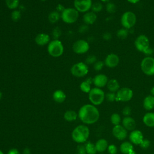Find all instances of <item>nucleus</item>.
Returning <instances> with one entry per match:
<instances>
[{"label": "nucleus", "mask_w": 154, "mask_h": 154, "mask_svg": "<svg viewBox=\"0 0 154 154\" xmlns=\"http://www.w3.org/2000/svg\"><path fill=\"white\" fill-rule=\"evenodd\" d=\"M97 61V58L94 55H88L86 59L85 63L88 65V64H94Z\"/></svg>", "instance_id": "nucleus-37"}, {"label": "nucleus", "mask_w": 154, "mask_h": 154, "mask_svg": "<svg viewBox=\"0 0 154 154\" xmlns=\"http://www.w3.org/2000/svg\"><path fill=\"white\" fill-rule=\"evenodd\" d=\"M5 5L10 10H16L19 7V0H5Z\"/></svg>", "instance_id": "nucleus-30"}, {"label": "nucleus", "mask_w": 154, "mask_h": 154, "mask_svg": "<svg viewBox=\"0 0 154 154\" xmlns=\"http://www.w3.org/2000/svg\"><path fill=\"white\" fill-rule=\"evenodd\" d=\"M113 136L119 140H125L128 135V131L121 125L114 126L112 129Z\"/></svg>", "instance_id": "nucleus-13"}, {"label": "nucleus", "mask_w": 154, "mask_h": 154, "mask_svg": "<svg viewBox=\"0 0 154 154\" xmlns=\"http://www.w3.org/2000/svg\"><path fill=\"white\" fill-rule=\"evenodd\" d=\"M76 154H87L84 145L79 144L76 147Z\"/></svg>", "instance_id": "nucleus-43"}, {"label": "nucleus", "mask_w": 154, "mask_h": 154, "mask_svg": "<svg viewBox=\"0 0 154 154\" xmlns=\"http://www.w3.org/2000/svg\"><path fill=\"white\" fill-rule=\"evenodd\" d=\"M107 150L109 154H117V147L114 144L108 145Z\"/></svg>", "instance_id": "nucleus-40"}, {"label": "nucleus", "mask_w": 154, "mask_h": 154, "mask_svg": "<svg viewBox=\"0 0 154 154\" xmlns=\"http://www.w3.org/2000/svg\"><path fill=\"white\" fill-rule=\"evenodd\" d=\"M108 76L103 73H99L96 75L93 78V83L96 87L102 88L106 85L108 81Z\"/></svg>", "instance_id": "nucleus-15"}, {"label": "nucleus", "mask_w": 154, "mask_h": 154, "mask_svg": "<svg viewBox=\"0 0 154 154\" xmlns=\"http://www.w3.org/2000/svg\"><path fill=\"white\" fill-rule=\"evenodd\" d=\"M143 122L148 127H154V112H148L146 113L143 117Z\"/></svg>", "instance_id": "nucleus-21"}, {"label": "nucleus", "mask_w": 154, "mask_h": 154, "mask_svg": "<svg viewBox=\"0 0 154 154\" xmlns=\"http://www.w3.org/2000/svg\"><path fill=\"white\" fill-rule=\"evenodd\" d=\"M143 106L146 110H152L154 108V96L151 94L146 96L143 102Z\"/></svg>", "instance_id": "nucleus-20"}, {"label": "nucleus", "mask_w": 154, "mask_h": 154, "mask_svg": "<svg viewBox=\"0 0 154 154\" xmlns=\"http://www.w3.org/2000/svg\"><path fill=\"white\" fill-rule=\"evenodd\" d=\"M106 87L109 91L114 93H116L120 88L119 81L114 78L110 79L108 80V83L106 84Z\"/></svg>", "instance_id": "nucleus-23"}, {"label": "nucleus", "mask_w": 154, "mask_h": 154, "mask_svg": "<svg viewBox=\"0 0 154 154\" xmlns=\"http://www.w3.org/2000/svg\"><path fill=\"white\" fill-rule=\"evenodd\" d=\"M120 150L123 154H131L134 151L133 144L130 141H124L120 144Z\"/></svg>", "instance_id": "nucleus-22"}, {"label": "nucleus", "mask_w": 154, "mask_h": 154, "mask_svg": "<svg viewBox=\"0 0 154 154\" xmlns=\"http://www.w3.org/2000/svg\"><path fill=\"white\" fill-rule=\"evenodd\" d=\"M122 126L127 131H132L135 129L136 122L135 119L131 116L125 117L122 120Z\"/></svg>", "instance_id": "nucleus-17"}, {"label": "nucleus", "mask_w": 154, "mask_h": 154, "mask_svg": "<svg viewBox=\"0 0 154 154\" xmlns=\"http://www.w3.org/2000/svg\"><path fill=\"white\" fill-rule=\"evenodd\" d=\"M2 92L0 91V100L2 99Z\"/></svg>", "instance_id": "nucleus-52"}, {"label": "nucleus", "mask_w": 154, "mask_h": 154, "mask_svg": "<svg viewBox=\"0 0 154 154\" xmlns=\"http://www.w3.org/2000/svg\"><path fill=\"white\" fill-rule=\"evenodd\" d=\"M90 49V45L87 41L84 39L76 40L73 45L72 49L77 54H84L88 52Z\"/></svg>", "instance_id": "nucleus-11"}, {"label": "nucleus", "mask_w": 154, "mask_h": 154, "mask_svg": "<svg viewBox=\"0 0 154 154\" xmlns=\"http://www.w3.org/2000/svg\"><path fill=\"white\" fill-rule=\"evenodd\" d=\"M134 93L129 87H122L116 92L117 102H128L133 97Z\"/></svg>", "instance_id": "nucleus-10"}, {"label": "nucleus", "mask_w": 154, "mask_h": 154, "mask_svg": "<svg viewBox=\"0 0 154 154\" xmlns=\"http://www.w3.org/2000/svg\"><path fill=\"white\" fill-rule=\"evenodd\" d=\"M129 138L130 142L135 145H140L141 141L144 139V136L143 133L137 129H135L131 132Z\"/></svg>", "instance_id": "nucleus-16"}, {"label": "nucleus", "mask_w": 154, "mask_h": 154, "mask_svg": "<svg viewBox=\"0 0 154 154\" xmlns=\"http://www.w3.org/2000/svg\"><path fill=\"white\" fill-rule=\"evenodd\" d=\"M50 36L46 33H39L35 37V42L38 46H45L50 42Z\"/></svg>", "instance_id": "nucleus-18"}, {"label": "nucleus", "mask_w": 154, "mask_h": 154, "mask_svg": "<svg viewBox=\"0 0 154 154\" xmlns=\"http://www.w3.org/2000/svg\"><path fill=\"white\" fill-rule=\"evenodd\" d=\"M64 119L67 122H73L76 120L78 117V114L73 110H67L64 114Z\"/></svg>", "instance_id": "nucleus-27"}, {"label": "nucleus", "mask_w": 154, "mask_h": 154, "mask_svg": "<svg viewBox=\"0 0 154 154\" xmlns=\"http://www.w3.org/2000/svg\"><path fill=\"white\" fill-rule=\"evenodd\" d=\"M117 36L120 39H125L128 37L129 34V31L128 29H126L125 28L119 29L117 31Z\"/></svg>", "instance_id": "nucleus-32"}, {"label": "nucleus", "mask_w": 154, "mask_h": 154, "mask_svg": "<svg viewBox=\"0 0 154 154\" xmlns=\"http://www.w3.org/2000/svg\"><path fill=\"white\" fill-rule=\"evenodd\" d=\"M131 154H137V153L135 152V150H134V152H132Z\"/></svg>", "instance_id": "nucleus-53"}, {"label": "nucleus", "mask_w": 154, "mask_h": 154, "mask_svg": "<svg viewBox=\"0 0 154 154\" xmlns=\"http://www.w3.org/2000/svg\"><path fill=\"white\" fill-rule=\"evenodd\" d=\"M52 98L57 103H63L66 100V95L63 90H57L53 93Z\"/></svg>", "instance_id": "nucleus-24"}, {"label": "nucleus", "mask_w": 154, "mask_h": 154, "mask_svg": "<svg viewBox=\"0 0 154 154\" xmlns=\"http://www.w3.org/2000/svg\"><path fill=\"white\" fill-rule=\"evenodd\" d=\"M66 8L62 4H58L56 7V11L59 13H62Z\"/></svg>", "instance_id": "nucleus-47"}, {"label": "nucleus", "mask_w": 154, "mask_h": 154, "mask_svg": "<svg viewBox=\"0 0 154 154\" xmlns=\"http://www.w3.org/2000/svg\"><path fill=\"white\" fill-rule=\"evenodd\" d=\"M84 146L86 149L87 154H96L97 153L95 144L93 143L92 142L88 141L85 144Z\"/></svg>", "instance_id": "nucleus-29"}, {"label": "nucleus", "mask_w": 154, "mask_h": 154, "mask_svg": "<svg viewBox=\"0 0 154 154\" xmlns=\"http://www.w3.org/2000/svg\"><path fill=\"white\" fill-rule=\"evenodd\" d=\"M70 72L75 77L82 78L88 73V66L85 63L78 62L72 66Z\"/></svg>", "instance_id": "nucleus-9"}, {"label": "nucleus", "mask_w": 154, "mask_h": 154, "mask_svg": "<svg viewBox=\"0 0 154 154\" xmlns=\"http://www.w3.org/2000/svg\"><path fill=\"white\" fill-rule=\"evenodd\" d=\"M102 37L105 40H109L112 38V35L109 32H105L103 34Z\"/></svg>", "instance_id": "nucleus-46"}, {"label": "nucleus", "mask_w": 154, "mask_h": 154, "mask_svg": "<svg viewBox=\"0 0 154 154\" xmlns=\"http://www.w3.org/2000/svg\"><path fill=\"white\" fill-rule=\"evenodd\" d=\"M93 83V78H87L86 80L82 81L80 85H79V88L80 90L85 93H88L91 90V84Z\"/></svg>", "instance_id": "nucleus-26"}, {"label": "nucleus", "mask_w": 154, "mask_h": 154, "mask_svg": "<svg viewBox=\"0 0 154 154\" xmlns=\"http://www.w3.org/2000/svg\"><path fill=\"white\" fill-rule=\"evenodd\" d=\"M134 45L139 52L148 56L153 53V49L150 47L149 39L144 34H140L136 38L134 42Z\"/></svg>", "instance_id": "nucleus-3"}, {"label": "nucleus", "mask_w": 154, "mask_h": 154, "mask_svg": "<svg viewBox=\"0 0 154 154\" xmlns=\"http://www.w3.org/2000/svg\"><path fill=\"white\" fill-rule=\"evenodd\" d=\"M100 1L103 2H110L111 0H100Z\"/></svg>", "instance_id": "nucleus-51"}, {"label": "nucleus", "mask_w": 154, "mask_h": 154, "mask_svg": "<svg viewBox=\"0 0 154 154\" xmlns=\"http://www.w3.org/2000/svg\"><path fill=\"white\" fill-rule=\"evenodd\" d=\"M95 146L97 152H103L107 149L108 143L105 139L100 138L96 142Z\"/></svg>", "instance_id": "nucleus-25"}, {"label": "nucleus", "mask_w": 154, "mask_h": 154, "mask_svg": "<svg viewBox=\"0 0 154 154\" xmlns=\"http://www.w3.org/2000/svg\"><path fill=\"white\" fill-rule=\"evenodd\" d=\"M116 5L111 2H108L106 4V10L109 14H113L116 11Z\"/></svg>", "instance_id": "nucleus-35"}, {"label": "nucleus", "mask_w": 154, "mask_h": 154, "mask_svg": "<svg viewBox=\"0 0 154 154\" xmlns=\"http://www.w3.org/2000/svg\"><path fill=\"white\" fill-rule=\"evenodd\" d=\"M150 94L152 95L153 96H154V86L152 87L150 89Z\"/></svg>", "instance_id": "nucleus-50"}, {"label": "nucleus", "mask_w": 154, "mask_h": 154, "mask_svg": "<svg viewBox=\"0 0 154 154\" xmlns=\"http://www.w3.org/2000/svg\"><path fill=\"white\" fill-rule=\"evenodd\" d=\"M40 1H46V0H40Z\"/></svg>", "instance_id": "nucleus-55"}, {"label": "nucleus", "mask_w": 154, "mask_h": 154, "mask_svg": "<svg viewBox=\"0 0 154 154\" xmlns=\"http://www.w3.org/2000/svg\"><path fill=\"white\" fill-rule=\"evenodd\" d=\"M105 66L104 62L102 61H97L94 64H93V68L94 69V70L96 71H100L103 66Z\"/></svg>", "instance_id": "nucleus-38"}, {"label": "nucleus", "mask_w": 154, "mask_h": 154, "mask_svg": "<svg viewBox=\"0 0 154 154\" xmlns=\"http://www.w3.org/2000/svg\"><path fill=\"white\" fill-rule=\"evenodd\" d=\"M61 17V14L59 12L56 10L51 11L48 16V20L52 23H55L57 22Z\"/></svg>", "instance_id": "nucleus-28"}, {"label": "nucleus", "mask_w": 154, "mask_h": 154, "mask_svg": "<svg viewBox=\"0 0 154 154\" xmlns=\"http://www.w3.org/2000/svg\"><path fill=\"white\" fill-rule=\"evenodd\" d=\"M92 0H74V8L79 13L89 11L91 8Z\"/></svg>", "instance_id": "nucleus-12"}, {"label": "nucleus", "mask_w": 154, "mask_h": 154, "mask_svg": "<svg viewBox=\"0 0 154 154\" xmlns=\"http://www.w3.org/2000/svg\"><path fill=\"white\" fill-rule=\"evenodd\" d=\"M79 17V12L75 8H66L61 13L62 20L67 24H72L76 22Z\"/></svg>", "instance_id": "nucleus-6"}, {"label": "nucleus", "mask_w": 154, "mask_h": 154, "mask_svg": "<svg viewBox=\"0 0 154 154\" xmlns=\"http://www.w3.org/2000/svg\"><path fill=\"white\" fill-rule=\"evenodd\" d=\"M79 120L86 125H91L97 122L100 113L97 107L93 104H85L79 109L78 113Z\"/></svg>", "instance_id": "nucleus-1"}, {"label": "nucleus", "mask_w": 154, "mask_h": 154, "mask_svg": "<svg viewBox=\"0 0 154 154\" xmlns=\"http://www.w3.org/2000/svg\"><path fill=\"white\" fill-rule=\"evenodd\" d=\"M7 154H20V153L16 148H11L8 151Z\"/></svg>", "instance_id": "nucleus-45"}, {"label": "nucleus", "mask_w": 154, "mask_h": 154, "mask_svg": "<svg viewBox=\"0 0 154 154\" xmlns=\"http://www.w3.org/2000/svg\"><path fill=\"white\" fill-rule=\"evenodd\" d=\"M106 99L110 102L116 101V93L109 91L105 94Z\"/></svg>", "instance_id": "nucleus-36"}, {"label": "nucleus", "mask_w": 154, "mask_h": 154, "mask_svg": "<svg viewBox=\"0 0 154 154\" xmlns=\"http://www.w3.org/2000/svg\"><path fill=\"white\" fill-rule=\"evenodd\" d=\"M90 135L88 127L84 125L77 126L72 132V140L77 143H84L87 141Z\"/></svg>", "instance_id": "nucleus-2"}, {"label": "nucleus", "mask_w": 154, "mask_h": 154, "mask_svg": "<svg viewBox=\"0 0 154 154\" xmlns=\"http://www.w3.org/2000/svg\"><path fill=\"white\" fill-rule=\"evenodd\" d=\"M132 113V109L130 106H125L122 109V114L125 117H128L130 116Z\"/></svg>", "instance_id": "nucleus-41"}, {"label": "nucleus", "mask_w": 154, "mask_h": 154, "mask_svg": "<svg viewBox=\"0 0 154 154\" xmlns=\"http://www.w3.org/2000/svg\"><path fill=\"white\" fill-rule=\"evenodd\" d=\"M61 34V29L57 27L55 28L53 31H52V35L54 39H58V38L60 37V36Z\"/></svg>", "instance_id": "nucleus-42"}, {"label": "nucleus", "mask_w": 154, "mask_h": 154, "mask_svg": "<svg viewBox=\"0 0 154 154\" xmlns=\"http://www.w3.org/2000/svg\"><path fill=\"white\" fill-rule=\"evenodd\" d=\"M127 1L131 3V4H137V3H138V2H140V0H127Z\"/></svg>", "instance_id": "nucleus-49"}, {"label": "nucleus", "mask_w": 154, "mask_h": 154, "mask_svg": "<svg viewBox=\"0 0 154 154\" xmlns=\"http://www.w3.org/2000/svg\"><path fill=\"white\" fill-rule=\"evenodd\" d=\"M150 146V141L147 139V138H144L143 140L141 141V143L140 144V146L141 149L146 150L148 149Z\"/></svg>", "instance_id": "nucleus-39"}, {"label": "nucleus", "mask_w": 154, "mask_h": 154, "mask_svg": "<svg viewBox=\"0 0 154 154\" xmlns=\"http://www.w3.org/2000/svg\"><path fill=\"white\" fill-rule=\"evenodd\" d=\"M88 29V25H86V24H84V25H82L79 26V32H81V33H84V32H85L86 31H87Z\"/></svg>", "instance_id": "nucleus-44"}, {"label": "nucleus", "mask_w": 154, "mask_h": 154, "mask_svg": "<svg viewBox=\"0 0 154 154\" xmlns=\"http://www.w3.org/2000/svg\"><path fill=\"white\" fill-rule=\"evenodd\" d=\"M97 20L96 13L93 11H87L84 13L82 17V20L84 23L87 25L93 24Z\"/></svg>", "instance_id": "nucleus-19"}, {"label": "nucleus", "mask_w": 154, "mask_h": 154, "mask_svg": "<svg viewBox=\"0 0 154 154\" xmlns=\"http://www.w3.org/2000/svg\"><path fill=\"white\" fill-rule=\"evenodd\" d=\"M20 17H21V12L20 10L16 9L11 12V19L13 22H17L20 19Z\"/></svg>", "instance_id": "nucleus-34"}, {"label": "nucleus", "mask_w": 154, "mask_h": 154, "mask_svg": "<svg viewBox=\"0 0 154 154\" xmlns=\"http://www.w3.org/2000/svg\"><path fill=\"white\" fill-rule=\"evenodd\" d=\"M0 154H4V152H3L1 150H0Z\"/></svg>", "instance_id": "nucleus-54"}, {"label": "nucleus", "mask_w": 154, "mask_h": 154, "mask_svg": "<svg viewBox=\"0 0 154 154\" xmlns=\"http://www.w3.org/2000/svg\"><path fill=\"white\" fill-rule=\"evenodd\" d=\"M110 120L111 123L114 125H120V123L122 122L121 117L119 114L118 113H113L110 117Z\"/></svg>", "instance_id": "nucleus-31"}, {"label": "nucleus", "mask_w": 154, "mask_h": 154, "mask_svg": "<svg viewBox=\"0 0 154 154\" xmlns=\"http://www.w3.org/2000/svg\"><path fill=\"white\" fill-rule=\"evenodd\" d=\"M120 22L123 28L129 29L134 27L136 24V14L131 11H126L122 14L120 19Z\"/></svg>", "instance_id": "nucleus-7"}, {"label": "nucleus", "mask_w": 154, "mask_h": 154, "mask_svg": "<svg viewBox=\"0 0 154 154\" xmlns=\"http://www.w3.org/2000/svg\"><path fill=\"white\" fill-rule=\"evenodd\" d=\"M105 66L109 68H114L117 67L120 63L119 57L114 53L109 54L104 60Z\"/></svg>", "instance_id": "nucleus-14"}, {"label": "nucleus", "mask_w": 154, "mask_h": 154, "mask_svg": "<svg viewBox=\"0 0 154 154\" xmlns=\"http://www.w3.org/2000/svg\"><path fill=\"white\" fill-rule=\"evenodd\" d=\"M31 150L28 147H26L23 150L22 154H31Z\"/></svg>", "instance_id": "nucleus-48"}, {"label": "nucleus", "mask_w": 154, "mask_h": 154, "mask_svg": "<svg viewBox=\"0 0 154 154\" xmlns=\"http://www.w3.org/2000/svg\"><path fill=\"white\" fill-rule=\"evenodd\" d=\"M102 9H103V5L101 2H95L94 3L92 4L91 8V11L96 13H99V12L101 11Z\"/></svg>", "instance_id": "nucleus-33"}, {"label": "nucleus", "mask_w": 154, "mask_h": 154, "mask_svg": "<svg viewBox=\"0 0 154 154\" xmlns=\"http://www.w3.org/2000/svg\"><path fill=\"white\" fill-rule=\"evenodd\" d=\"M105 99V93L100 88L94 87L88 93V99L91 104L97 106L102 104Z\"/></svg>", "instance_id": "nucleus-4"}, {"label": "nucleus", "mask_w": 154, "mask_h": 154, "mask_svg": "<svg viewBox=\"0 0 154 154\" xmlns=\"http://www.w3.org/2000/svg\"><path fill=\"white\" fill-rule=\"evenodd\" d=\"M48 54L52 57L57 58L61 56L64 52V46L59 39H54L48 43Z\"/></svg>", "instance_id": "nucleus-5"}, {"label": "nucleus", "mask_w": 154, "mask_h": 154, "mask_svg": "<svg viewBox=\"0 0 154 154\" xmlns=\"http://www.w3.org/2000/svg\"><path fill=\"white\" fill-rule=\"evenodd\" d=\"M140 67L145 75L147 76L154 75V58L151 56L144 57L141 61Z\"/></svg>", "instance_id": "nucleus-8"}]
</instances>
